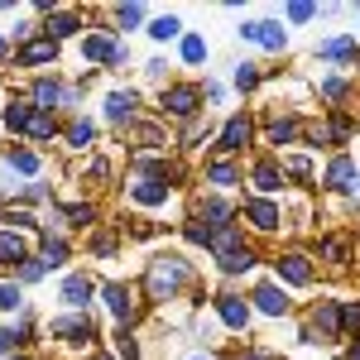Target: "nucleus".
<instances>
[{"instance_id":"nucleus-1","label":"nucleus","mask_w":360,"mask_h":360,"mask_svg":"<svg viewBox=\"0 0 360 360\" xmlns=\"http://www.w3.org/2000/svg\"><path fill=\"white\" fill-rule=\"evenodd\" d=\"M183 278H188V264H183L178 255H159L154 269H149V288H154V298H168Z\"/></svg>"},{"instance_id":"nucleus-2","label":"nucleus","mask_w":360,"mask_h":360,"mask_svg":"<svg viewBox=\"0 0 360 360\" xmlns=\"http://www.w3.org/2000/svg\"><path fill=\"white\" fill-rule=\"evenodd\" d=\"M197 101H202V91H197V86H173V91H164V111L168 115H193Z\"/></svg>"},{"instance_id":"nucleus-3","label":"nucleus","mask_w":360,"mask_h":360,"mask_svg":"<svg viewBox=\"0 0 360 360\" xmlns=\"http://www.w3.org/2000/svg\"><path fill=\"white\" fill-rule=\"evenodd\" d=\"M82 53H86V63H120V44H115V39H106V34H91V39H86L82 44Z\"/></svg>"},{"instance_id":"nucleus-4","label":"nucleus","mask_w":360,"mask_h":360,"mask_svg":"<svg viewBox=\"0 0 360 360\" xmlns=\"http://www.w3.org/2000/svg\"><path fill=\"white\" fill-rule=\"evenodd\" d=\"M278 278H288V283H307L312 269H307L303 255H278Z\"/></svg>"},{"instance_id":"nucleus-5","label":"nucleus","mask_w":360,"mask_h":360,"mask_svg":"<svg viewBox=\"0 0 360 360\" xmlns=\"http://www.w3.org/2000/svg\"><path fill=\"white\" fill-rule=\"evenodd\" d=\"M240 34H245V39H259L264 49H283V29H278L274 20H264V25H245Z\"/></svg>"},{"instance_id":"nucleus-6","label":"nucleus","mask_w":360,"mask_h":360,"mask_svg":"<svg viewBox=\"0 0 360 360\" xmlns=\"http://www.w3.org/2000/svg\"><path fill=\"white\" fill-rule=\"evenodd\" d=\"M106 307H111L115 317L125 322V317L135 312V298H130V288H125V283H111V288H106Z\"/></svg>"},{"instance_id":"nucleus-7","label":"nucleus","mask_w":360,"mask_h":360,"mask_svg":"<svg viewBox=\"0 0 360 360\" xmlns=\"http://www.w3.org/2000/svg\"><path fill=\"white\" fill-rule=\"evenodd\" d=\"M53 332H63L68 341H86V336H96V327H91L86 317H58V322H53Z\"/></svg>"},{"instance_id":"nucleus-8","label":"nucleus","mask_w":360,"mask_h":360,"mask_svg":"<svg viewBox=\"0 0 360 360\" xmlns=\"http://www.w3.org/2000/svg\"><path fill=\"white\" fill-rule=\"evenodd\" d=\"M221 317H226V327H245V322H250V303H245V298L221 293Z\"/></svg>"},{"instance_id":"nucleus-9","label":"nucleus","mask_w":360,"mask_h":360,"mask_svg":"<svg viewBox=\"0 0 360 360\" xmlns=\"http://www.w3.org/2000/svg\"><path fill=\"white\" fill-rule=\"evenodd\" d=\"M63 298H68V303H72V307L91 303V278H86V274H72V278H68V283H63Z\"/></svg>"},{"instance_id":"nucleus-10","label":"nucleus","mask_w":360,"mask_h":360,"mask_svg":"<svg viewBox=\"0 0 360 360\" xmlns=\"http://www.w3.org/2000/svg\"><path fill=\"white\" fill-rule=\"evenodd\" d=\"M255 303H259V312H269V317H278V312L288 307V298L278 293L274 283H264V288H255Z\"/></svg>"},{"instance_id":"nucleus-11","label":"nucleus","mask_w":360,"mask_h":360,"mask_svg":"<svg viewBox=\"0 0 360 360\" xmlns=\"http://www.w3.org/2000/svg\"><path fill=\"white\" fill-rule=\"evenodd\" d=\"M135 197L144 202V207H159V202H168V183L164 178H144V183L135 188Z\"/></svg>"},{"instance_id":"nucleus-12","label":"nucleus","mask_w":360,"mask_h":360,"mask_svg":"<svg viewBox=\"0 0 360 360\" xmlns=\"http://www.w3.org/2000/svg\"><path fill=\"white\" fill-rule=\"evenodd\" d=\"M245 144H250V120L236 115V120L226 125V135H221V149H245Z\"/></svg>"},{"instance_id":"nucleus-13","label":"nucleus","mask_w":360,"mask_h":360,"mask_svg":"<svg viewBox=\"0 0 360 360\" xmlns=\"http://www.w3.org/2000/svg\"><path fill=\"white\" fill-rule=\"evenodd\" d=\"M245 212H250V221L259 226V231H274V226H278V207H274V202H250Z\"/></svg>"},{"instance_id":"nucleus-14","label":"nucleus","mask_w":360,"mask_h":360,"mask_svg":"<svg viewBox=\"0 0 360 360\" xmlns=\"http://www.w3.org/2000/svg\"><path fill=\"white\" fill-rule=\"evenodd\" d=\"M25 259V240L15 231H0V264H20Z\"/></svg>"},{"instance_id":"nucleus-15","label":"nucleus","mask_w":360,"mask_h":360,"mask_svg":"<svg viewBox=\"0 0 360 360\" xmlns=\"http://www.w3.org/2000/svg\"><path fill=\"white\" fill-rule=\"evenodd\" d=\"M20 58H25V63H53V58H58V44H53V39H34Z\"/></svg>"},{"instance_id":"nucleus-16","label":"nucleus","mask_w":360,"mask_h":360,"mask_svg":"<svg viewBox=\"0 0 360 360\" xmlns=\"http://www.w3.org/2000/svg\"><path fill=\"white\" fill-rule=\"evenodd\" d=\"M250 264H255V255H250L245 245H236V250H226V255H221V269H226V274H240V269H250Z\"/></svg>"},{"instance_id":"nucleus-17","label":"nucleus","mask_w":360,"mask_h":360,"mask_svg":"<svg viewBox=\"0 0 360 360\" xmlns=\"http://www.w3.org/2000/svg\"><path fill=\"white\" fill-rule=\"evenodd\" d=\"M351 178H356V164H351V159H336V164L327 168V188H351Z\"/></svg>"},{"instance_id":"nucleus-18","label":"nucleus","mask_w":360,"mask_h":360,"mask_svg":"<svg viewBox=\"0 0 360 360\" xmlns=\"http://www.w3.org/2000/svg\"><path fill=\"white\" fill-rule=\"evenodd\" d=\"M29 120H34V111H29L25 101H10L5 106V130H29Z\"/></svg>"},{"instance_id":"nucleus-19","label":"nucleus","mask_w":360,"mask_h":360,"mask_svg":"<svg viewBox=\"0 0 360 360\" xmlns=\"http://www.w3.org/2000/svg\"><path fill=\"white\" fill-rule=\"evenodd\" d=\"M317 327H322V336H336V332H341V312H336V303H322V307H317Z\"/></svg>"},{"instance_id":"nucleus-20","label":"nucleus","mask_w":360,"mask_h":360,"mask_svg":"<svg viewBox=\"0 0 360 360\" xmlns=\"http://www.w3.org/2000/svg\"><path fill=\"white\" fill-rule=\"evenodd\" d=\"M130 111H135V96H125V91H115L111 101H106V115H111V120H125Z\"/></svg>"},{"instance_id":"nucleus-21","label":"nucleus","mask_w":360,"mask_h":360,"mask_svg":"<svg viewBox=\"0 0 360 360\" xmlns=\"http://www.w3.org/2000/svg\"><path fill=\"white\" fill-rule=\"evenodd\" d=\"M68 139H72V144H77V149H86V144H91V139H96V125H91V120H77V125H72V130H68Z\"/></svg>"},{"instance_id":"nucleus-22","label":"nucleus","mask_w":360,"mask_h":360,"mask_svg":"<svg viewBox=\"0 0 360 360\" xmlns=\"http://www.w3.org/2000/svg\"><path fill=\"white\" fill-rule=\"evenodd\" d=\"M29 135H34V139H49V135H53V115H49V111H34V120H29Z\"/></svg>"},{"instance_id":"nucleus-23","label":"nucleus","mask_w":360,"mask_h":360,"mask_svg":"<svg viewBox=\"0 0 360 360\" xmlns=\"http://www.w3.org/2000/svg\"><path fill=\"white\" fill-rule=\"evenodd\" d=\"M255 183H259L264 193H274V188H283V183H278V168H274V164H259V168H255Z\"/></svg>"},{"instance_id":"nucleus-24","label":"nucleus","mask_w":360,"mask_h":360,"mask_svg":"<svg viewBox=\"0 0 360 360\" xmlns=\"http://www.w3.org/2000/svg\"><path fill=\"white\" fill-rule=\"evenodd\" d=\"M34 96H39L44 106H58V101H63V86H58V82H39V86H34Z\"/></svg>"},{"instance_id":"nucleus-25","label":"nucleus","mask_w":360,"mask_h":360,"mask_svg":"<svg viewBox=\"0 0 360 360\" xmlns=\"http://www.w3.org/2000/svg\"><path fill=\"white\" fill-rule=\"evenodd\" d=\"M293 130H298V125L283 115V120H274V125H269V139H274V144H288V139H293Z\"/></svg>"},{"instance_id":"nucleus-26","label":"nucleus","mask_w":360,"mask_h":360,"mask_svg":"<svg viewBox=\"0 0 360 360\" xmlns=\"http://www.w3.org/2000/svg\"><path fill=\"white\" fill-rule=\"evenodd\" d=\"M72 29H82V25H77V15H53V20H49V34H53V39H58V34H72Z\"/></svg>"},{"instance_id":"nucleus-27","label":"nucleus","mask_w":360,"mask_h":360,"mask_svg":"<svg viewBox=\"0 0 360 360\" xmlns=\"http://www.w3.org/2000/svg\"><path fill=\"white\" fill-rule=\"evenodd\" d=\"M44 255H49V264H63V259H68V245L53 240V236H44Z\"/></svg>"},{"instance_id":"nucleus-28","label":"nucleus","mask_w":360,"mask_h":360,"mask_svg":"<svg viewBox=\"0 0 360 360\" xmlns=\"http://www.w3.org/2000/svg\"><path fill=\"white\" fill-rule=\"evenodd\" d=\"M178 20H173V15H164V20H154V29H149V34H154V39H173V34H178Z\"/></svg>"},{"instance_id":"nucleus-29","label":"nucleus","mask_w":360,"mask_h":360,"mask_svg":"<svg viewBox=\"0 0 360 360\" xmlns=\"http://www.w3.org/2000/svg\"><path fill=\"white\" fill-rule=\"evenodd\" d=\"M322 58H351V39H332V44H322Z\"/></svg>"},{"instance_id":"nucleus-30","label":"nucleus","mask_w":360,"mask_h":360,"mask_svg":"<svg viewBox=\"0 0 360 360\" xmlns=\"http://www.w3.org/2000/svg\"><path fill=\"white\" fill-rule=\"evenodd\" d=\"M10 168H20V173H34V168H39V159H34L29 149H20V154H10Z\"/></svg>"},{"instance_id":"nucleus-31","label":"nucleus","mask_w":360,"mask_h":360,"mask_svg":"<svg viewBox=\"0 0 360 360\" xmlns=\"http://www.w3.org/2000/svg\"><path fill=\"white\" fill-rule=\"evenodd\" d=\"M202 53H207L202 39H183V58H188V63H202Z\"/></svg>"},{"instance_id":"nucleus-32","label":"nucleus","mask_w":360,"mask_h":360,"mask_svg":"<svg viewBox=\"0 0 360 360\" xmlns=\"http://www.w3.org/2000/svg\"><path fill=\"white\" fill-rule=\"evenodd\" d=\"M139 20H144V10H139V5H120V25H125V29H135Z\"/></svg>"},{"instance_id":"nucleus-33","label":"nucleus","mask_w":360,"mask_h":360,"mask_svg":"<svg viewBox=\"0 0 360 360\" xmlns=\"http://www.w3.org/2000/svg\"><path fill=\"white\" fill-rule=\"evenodd\" d=\"M0 307H20V288L15 283H0Z\"/></svg>"},{"instance_id":"nucleus-34","label":"nucleus","mask_w":360,"mask_h":360,"mask_svg":"<svg viewBox=\"0 0 360 360\" xmlns=\"http://www.w3.org/2000/svg\"><path fill=\"white\" fill-rule=\"evenodd\" d=\"M212 183H236V168L231 164H212Z\"/></svg>"},{"instance_id":"nucleus-35","label":"nucleus","mask_w":360,"mask_h":360,"mask_svg":"<svg viewBox=\"0 0 360 360\" xmlns=\"http://www.w3.org/2000/svg\"><path fill=\"white\" fill-rule=\"evenodd\" d=\"M236 82H240V86H255V82H259V72H255V63H245V68L236 72Z\"/></svg>"},{"instance_id":"nucleus-36","label":"nucleus","mask_w":360,"mask_h":360,"mask_svg":"<svg viewBox=\"0 0 360 360\" xmlns=\"http://www.w3.org/2000/svg\"><path fill=\"white\" fill-rule=\"evenodd\" d=\"M120 356H125V360H139V346L130 341V332H120Z\"/></svg>"},{"instance_id":"nucleus-37","label":"nucleus","mask_w":360,"mask_h":360,"mask_svg":"<svg viewBox=\"0 0 360 360\" xmlns=\"http://www.w3.org/2000/svg\"><path fill=\"white\" fill-rule=\"evenodd\" d=\"M341 327H360V303H351L346 312H341Z\"/></svg>"},{"instance_id":"nucleus-38","label":"nucleus","mask_w":360,"mask_h":360,"mask_svg":"<svg viewBox=\"0 0 360 360\" xmlns=\"http://www.w3.org/2000/svg\"><path fill=\"white\" fill-rule=\"evenodd\" d=\"M312 15H317L312 5H293V10H288V20H298V25H303V20H312Z\"/></svg>"},{"instance_id":"nucleus-39","label":"nucleus","mask_w":360,"mask_h":360,"mask_svg":"<svg viewBox=\"0 0 360 360\" xmlns=\"http://www.w3.org/2000/svg\"><path fill=\"white\" fill-rule=\"evenodd\" d=\"M91 250H96V255H111L115 240H111V236H96V240H91Z\"/></svg>"},{"instance_id":"nucleus-40","label":"nucleus","mask_w":360,"mask_h":360,"mask_svg":"<svg viewBox=\"0 0 360 360\" xmlns=\"http://www.w3.org/2000/svg\"><path fill=\"white\" fill-rule=\"evenodd\" d=\"M68 217H72V221H77V226H86V221H91V207H72Z\"/></svg>"},{"instance_id":"nucleus-41","label":"nucleus","mask_w":360,"mask_h":360,"mask_svg":"<svg viewBox=\"0 0 360 360\" xmlns=\"http://www.w3.org/2000/svg\"><path fill=\"white\" fill-rule=\"evenodd\" d=\"M288 173L293 178H307V159H288Z\"/></svg>"},{"instance_id":"nucleus-42","label":"nucleus","mask_w":360,"mask_h":360,"mask_svg":"<svg viewBox=\"0 0 360 360\" xmlns=\"http://www.w3.org/2000/svg\"><path fill=\"white\" fill-rule=\"evenodd\" d=\"M5 221H10V226H34V217H29V212H10Z\"/></svg>"},{"instance_id":"nucleus-43","label":"nucleus","mask_w":360,"mask_h":360,"mask_svg":"<svg viewBox=\"0 0 360 360\" xmlns=\"http://www.w3.org/2000/svg\"><path fill=\"white\" fill-rule=\"evenodd\" d=\"M15 341H20V336H15V332H0V356H5V351H10Z\"/></svg>"},{"instance_id":"nucleus-44","label":"nucleus","mask_w":360,"mask_h":360,"mask_svg":"<svg viewBox=\"0 0 360 360\" xmlns=\"http://www.w3.org/2000/svg\"><path fill=\"white\" fill-rule=\"evenodd\" d=\"M351 360H360V346H356V351H351Z\"/></svg>"},{"instance_id":"nucleus-45","label":"nucleus","mask_w":360,"mask_h":360,"mask_svg":"<svg viewBox=\"0 0 360 360\" xmlns=\"http://www.w3.org/2000/svg\"><path fill=\"white\" fill-rule=\"evenodd\" d=\"M0 53H5V39H0Z\"/></svg>"}]
</instances>
